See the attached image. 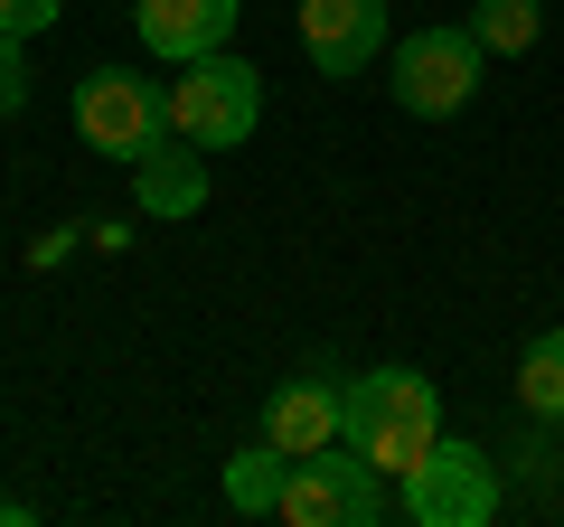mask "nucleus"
<instances>
[{
    "label": "nucleus",
    "instance_id": "f257e3e1",
    "mask_svg": "<svg viewBox=\"0 0 564 527\" xmlns=\"http://www.w3.org/2000/svg\"><path fill=\"white\" fill-rule=\"evenodd\" d=\"M339 443L367 452L386 481H404L423 452L443 443V396H433V377H414V367H367V377H348Z\"/></svg>",
    "mask_w": 564,
    "mask_h": 527
},
{
    "label": "nucleus",
    "instance_id": "f03ea898",
    "mask_svg": "<svg viewBox=\"0 0 564 527\" xmlns=\"http://www.w3.org/2000/svg\"><path fill=\"white\" fill-rule=\"evenodd\" d=\"M263 122V76L245 57H188L180 85H170V132H180L188 151H236L245 132Z\"/></svg>",
    "mask_w": 564,
    "mask_h": 527
},
{
    "label": "nucleus",
    "instance_id": "7ed1b4c3",
    "mask_svg": "<svg viewBox=\"0 0 564 527\" xmlns=\"http://www.w3.org/2000/svg\"><path fill=\"white\" fill-rule=\"evenodd\" d=\"M76 132L104 161H151L170 142V95L132 66H85L76 76Z\"/></svg>",
    "mask_w": 564,
    "mask_h": 527
},
{
    "label": "nucleus",
    "instance_id": "20e7f679",
    "mask_svg": "<svg viewBox=\"0 0 564 527\" xmlns=\"http://www.w3.org/2000/svg\"><path fill=\"white\" fill-rule=\"evenodd\" d=\"M386 471L367 462V452L329 443V452H302L292 462V481H282V518L292 527H377L386 518Z\"/></svg>",
    "mask_w": 564,
    "mask_h": 527
},
{
    "label": "nucleus",
    "instance_id": "39448f33",
    "mask_svg": "<svg viewBox=\"0 0 564 527\" xmlns=\"http://www.w3.org/2000/svg\"><path fill=\"white\" fill-rule=\"evenodd\" d=\"M395 508L414 527H489L499 518V471H489V452H470V443H433L395 481Z\"/></svg>",
    "mask_w": 564,
    "mask_h": 527
},
{
    "label": "nucleus",
    "instance_id": "423d86ee",
    "mask_svg": "<svg viewBox=\"0 0 564 527\" xmlns=\"http://www.w3.org/2000/svg\"><path fill=\"white\" fill-rule=\"evenodd\" d=\"M480 57H489V47L470 39V29H414V39L395 47V104L414 122L462 114V104L480 95Z\"/></svg>",
    "mask_w": 564,
    "mask_h": 527
},
{
    "label": "nucleus",
    "instance_id": "0eeeda50",
    "mask_svg": "<svg viewBox=\"0 0 564 527\" xmlns=\"http://www.w3.org/2000/svg\"><path fill=\"white\" fill-rule=\"evenodd\" d=\"M302 47L321 76H367L386 47V0H302Z\"/></svg>",
    "mask_w": 564,
    "mask_h": 527
},
{
    "label": "nucleus",
    "instance_id": "6e6552de",
    "mask_svg": "<svg viewBox=\"0 0 564 527\" xmlns=\"http://www.w3.org/2000/svg\"><path fill=\"white\" fill-rule=\"evenodd\" d=\"M339 424H348V386L339 377H292V386L263 396V443H282L292 462H302V452H329Z\"/></svg>",
    "mask_w": 564,
    "mask_h": 527
},
{
    "label": "nucleus",
    "instance_id": "1a4fd4ad",
    "mask_svg": "<svg viewBox=\"0 0 564 527\" xmlns=\"http://www.w3.org/2000/svg\"><path fill=\"white\" fill-rule=\"evenodd\" d=\"M132 29L151 57L188 66V57H217L236 39V0H132Z\"/></svg>",
    "mask_w": 564,
    "mask_h": 527
},
{
    "label": "nucleus",
    "instance_id": "9d476101",
    "mask_svg": "<svg viewBox=\"0 0 564 527\" xmlns=\"http://www.w3.org/2000/svg\"><path fill=\"white\" fill-rule=\"evenodd\" d=\"M132 198H141V217H198L207 207V151H188L170 132L151 161H132Z\"/></svg>",
    "mask_w": 564,
    "mask_h": 527
},
{
    "label": "nucleus",
    "instance_id": "9b49d317",
    "mask_svg": "<svg viewBox=\"0 0 564 527\" xmlns=\"http://www.w3.org/2000/svg\"><path fill=\"white\" fill-rule=\"evenodd\" d=\"M282 481H292V452L282 443H245L236 462H226V499H236L245 518H282Z\"/></svg>",
    "mask_w": 564,
    "mask_h": 527
},
{
    "label": "nucleus",
    "instance_id": "f8f14e48",
    "mask_svg": "<svg viewBox=\"0 0 564 527\" xmlns=\"http://www.w3.org/2000/svg\"><path fill=\"white\" fill-rule=\"evenodd\" d=\"M518 406L536 424H564V330H536L518 358Z\"/></svg>",
    "mask_w": 564,
    "mask_h": 527
},
{
    "label": "nucleus",
    "instance_id": "ddd939ff",
    "mask_svg": "<svg viewBox=\"0 0 564 527\" xmlns=\"http://www.w3.org/2000/svg\"><path fill=\"white\" fill-rule=\"evenodd\" d=\"M470 39L489 57H527L545 39V0H470Z\"/></svg>",
    "mask_w": 564,
    "mask_h": 527
},
{
    "label": "nucleus",
    "instance_id": "4468645a",
    "mask_svg": "<svg viewBox=\"0 0 564 527\" xmlns=\"http://www.w3.org/2000/svg\"><path fill=\"white\" fill-rule=\"evenodd\" d=\"M20 104H29V66H20V39L0 29V122L20 114Z\"/></svg>",
    "mask_w": 564,
    "mask_h": 527
},
{
    "label": "nucleus",
    "instance_id": "2eb2a0df",
    "mask_svg": "<svg viewBox=\"0 0 564 527\" xmlns=\"http://www.w3.org/2000/svg\"><path fill=\"white\" fill-rule=\"evenodd\" d=\"M0 29L10 39H39V29H57V0H0Z\"/></svg>",
    "mask_w": 564,
    "mask_h": 527
},
{
    "label": "nucleus",
    "instance_id": "dca6fc26",
    "mask_svg": "<svg viewBox=\"0 0 564 527\" xmlns=\"http://www.w3.org/2000/svg\"><path fill=\"white\" fill-rule=\"evenodd\" d=\"M76 236H85V226H57V236H39V245H29V264H39V273H47V264H57L66 245H76Z\"/></svg>",
    "mask_w": 564,
    "mask_h": 527
},
{
    "label": "nucleus",
    "instance_id": "f3484780",
    "mask_svg": "<svg viewBox=\"0 0 564 527\" xmlns=\"http://www.w3.org/2000/svg\"><path fill=\"white\" fill-rule=\"evenodd\" d=\"M0 527H29V508H20V499H0Z\"/></svg>",
    "mask_w": 564,
    "mask_h": 527
}]
</instances>
